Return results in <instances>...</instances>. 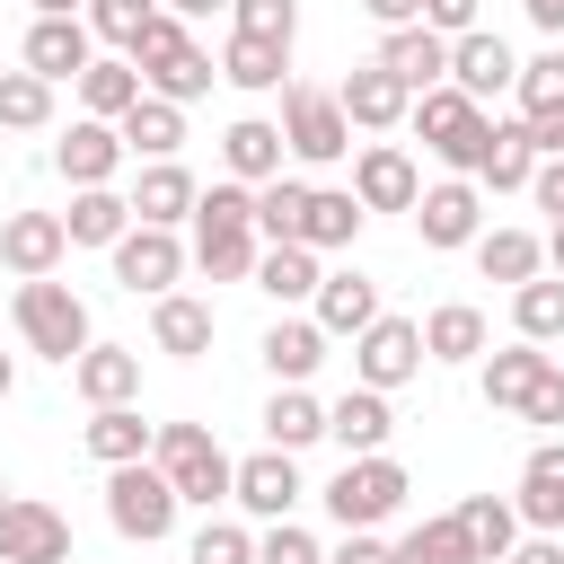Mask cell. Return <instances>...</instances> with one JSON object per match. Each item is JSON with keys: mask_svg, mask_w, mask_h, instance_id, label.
<instances>
[{"mask_svg": "<svg viewBox=\"0 0 564 564\" xmlns=\"http://www.w3.org/2000/svg\"><path fill=\"white\" fill-rule=\"evenodd\" d=\"M529 194H538V212H555V220H564V159H538Z\"/></svg>", "mask_w": 564, "mask_h": 564, "instance_id": "54", "label": "cell"}, {"mask_svg": "<svg viewBox=\"0 0 564 564\" xmlns=\"http://www.w3.org/2000/svg\"><path fill=\"white\" fill-rule=\"evenodd\" d=\"M511 79H520V53H511V44L494 35V26H467V35L449 44V88H458V97L494 106V97H502Z\"/></svg>", "mask_w": 564, "mask_h": 564, "instance_id": "16", "label": "cell"}, {"mask_svg": "<svg viewBox=\"0 0 564 564\" xmlns=\"http://www.w3.org/2000/svg\"><path fill=\"white\" fill-rule=\"evenodd\" d=\"M511 511L529 538H555L564 529V441H538L520 458V485H511Z\"/></svg>", "mask_w": 564, "mask_h": 564, "instance_id": "17", "label": "cell"}, {"mask_svg": "<svg viewBox=\"0 0 564 564\" xmlns=\"http://www.w3.org/2000/svg\"><path fill=\"white\" fill-rule=\"evenodd\" d=\"M150 432H159V423H141V405H97V414L79 423V441H88L97 467H132V458H150Z\"/></svg>", "mask_w": 564, "mask_h": 564, "instance_id": "34", "label": "cell"}, {"mask_svg": "<svg viewBox=\"0 0 564 564\" xmlns=\"http://www.w3.org/2000/svg\"><path fill=\"white\" fill-rule=\"evenodd\" d=\"M308 317H317V335L335 344V335H361L370 317H379V282L361 273V264H344V273H317V300H308Z\"/></svg>", "mask_w": 564, "mask_h": 564, "instance_id": "23", "label": "cell"}, {"mask_svg": "<svg viewBox=\"0 0 564 564\" xmlns=\"http://www.w3.org/2000/svg\"><path fill=\"white\" fill-rule=\"evenodd\" d=\"M0 564H70V520L35 494L0 502Z\"/></svg>", "mask_w": 564, "mask_h": 564, "instance_id": "13", "label": "cell"}, {"mask_svg": "<svg viewBox=\"0 0 564 564\" xmlns=\"http://www.w3.org/2000/svg\"><path fill=\"white\" fill-rule=\"evenodd\" d=\"M414 194H423V176H414V159L397 141H370L352 159V203L361 212H414Z\"/></svg>", "mask_w": 564, "mask_h": 564, "instance_id": "18", "label": "cell"}, {"mask_svg": "<svg viewBox=\"0 0 564 564\" xmlns=\"http://www.w3.org/2000/svg\"><path fill=\"white\" fill-rule=\"evenodd\" d=\"M194 194H203V185H194L176 159H150V167L132 176V194H123V203H132V220H141V229H176V220H194Z\"/></svg>", "mask_w": 564, "mask_h": 564, "instance_id": "26", "label": "cell"}, {"mask_svg": "<svg viewBox=\"0 0 564 564\" xmlns=\"http://www.w3.org/2000/svg\"><path fill=\"white\" fill-rule=\"evenodd\" d=\"M70 388L88 397V414H97V405H132V397H141V352H132V344H88V352L70 361Z\"/></svg>", "mask_w": 564, "mask_h": 564, "instance_id": "27", "label": "cell"}, {"mask_svg": "<svg viewBox=\"0 0 564 564\" xmlns=\"http://www.w3.org/2000/svg\"><path fill=\"white\" fill-rule=\"evenodd\" d=\"M308 441H326V405H317L308 388H273V405H264V449H308Z\"/></svg>", "mask_w": 564, "mask_h": 564, "instance_id": "42", "label": "cell"}, {"mask_svg": "<svg viewBox=\"0 0 564 564\" xmlns=\"http://www.w3.org/2000/svg\"><path fill=\"white\" fill-rule=\"evenodd\" d=\"M123 62H132V70H141V88H150V97H167V106H194V97H212V79H220V70H212V53H203V44L185 35V18H167V9L141 26V44H132Z\"/></svg>", "mask_w": 564, "mask_h": 564, "instance_id": "2", "label": "cell"}, {"mask_svg": "<svg viewBox=\"0 0 564 564\" xmlns=\"http://www.w3.org/2000/svg\"><path fill=\"white\" fill-rule=\"evenodd\" d=\"M414 238H423L432 256L476 247V238H485V185H476V176H441V185H423V194H414Z\"/></svg>", "mask_w": 564, "mask_h": 564, "instance_id": "9", "label": "cell"}, {"mask_svg": "<svg viewBox=\"0 0 564 564\" xmlns=\"http://www.w3.org/2000/svg\"><path fill=\"white\" fill-rule=\"evenodd\" d=\"M53 167L70 176V194H88V185H115V167H123V132L115 123H70L62 141H53Z\"/></svg>", "mask_w": 564, "mask_h": 564, "instance_id": "22", "label": "cell"}, {"mask_svg": "<svg viewBox=\"0 0 564 564\" xmlns=\"http://www.w3.org/2000/svg\"><path fill=\"white\" fill-rule=\"evenodd\" d=\"M62 256H70L62 212H9V220H0V264H9L18 282H44Z\"/></svg>", "mask_w": 564, "mask_h": 564, "instance_id": "19", "label": "cell"}, {"mask_svg": "<svg viewBox=\"0 0 564 564\" xmlns=\"http://www.w3.org/2000/svg\"><path fill=\"white\" fill-rule=\"evenodd\" d=\"M88 0H35V18H79Z\"/></svg>", "mask_w": 564, "mask_h": 564, "instance_id": "60", "label": "cell"}, {"mask_svg": "<svg viewBox=\"0 0 564 564\" xmlns=\"http://www.w3.org/2000/svg\"><path fill=\"white\" fill-rule=\"evenodd\" d=\"M546 370H555V361H546V344H520V335H511L502 352H485V379H476V388H485V405H494V414H520V405H529V388H538Z\"/></svg>", "mask_w": 564, "mask_h": 564, "instance_id": "30", "label": "cell"}, {"mask_svg": "<svg viewBox=\"0 0 564 564\" xmlns=\"http://www.w3.org/2000/svg\"><path fill=\"white\" fill-rule=\"evenodd\" d=\"M361 203H352V185H308V212H300V247L308 256H344L352 238H361Z\"/></svg>", "mask_w": 564, "mask_h": 564, "instance_id": "28", "label": "cell"}, {"mask_svg": "<svg viewBox=\"0 0 564 564\" xmlns=\"http://www.w3.org/2000/svg\"><path fill=\"white\" fill-rule=\"evenodd\" d=\"M176 485L150 467V458H132V467H106V520H115V538H132V546H159L167 529H176Z\"/></svg>", "mask_w": 564, "mask_h": 564, "instance_id": "6", "label": "cell"}, {"mask_svg": "<svg viewBox=\"0 0 564 564\" xmlns=\"http://www.w3.org/2000/svg\"><path fill=\"white\" fill-rule=\"evenodd\" d=\"M229 0H167V18H220Z\"/></svg>", "mask_w": 564, "mask_h": 564, "instance_id": "58", "label": "cell"}, {"mask_svg": "<svg viewBox=\"0 0 564 564\" xmlns=\"http://www.w3.org/2000/svg\"><path fill=\"white\" fill-rule=\"evenodd\" d=\"M79 18H88V35H106L115 53H132V44H141V26L159 18V0H88Z\"/></svg>", "mask_w": 564, "mask_h": 564, "instance_id": "47", "label": "cell"}, {"mask_svg": "<svg viewBox=\"0 0 564 564\" xmlns=\"http://www.w3.org/2000/svg\"><path fill=\"white\" fill-rule=\"evenodd\" d=\"M388 564H476V555H467V538H458V520L441 511V520H423V529H405V538L388 546Z\"/></svg>", "mask_w": 564, "mask_h": 564, "instance_id": "46", "label": "cell"}, {"mask_svg": "<svg viewBox=\"0 0 564 564\" xmlns=\"http://www.w3.org/2000/svg\"><path fill=\"white\" fill-rule=\"evenodd\" d=\"M300 494H308V485H300L291 449H256V458H238V467H229V502H238V511H256L264 529H273V520H291V511H300Z\"/></svg>", "mask_w": 564, "mask_h": 564, "instance_id": "15", "label": "cell"}, {"mask_svg": "<svg viewBox=\"0 0 564 564\" xmlns=\"http://www.w3.org/2000/svg\"><path fill=\"white\" fill-rule=\"evenodd\" d=\"M414 485H405V467L379 449V458H344L335 467V485H326V511H335V529H379V520H397V502H405Z\"/></svg>", "mask_w": 564, "mask_h": 564, "instance_id": "8", "label": "cell"}, {"mask_svg": "<svg viewBox=\"0 0 564 564\" xmlns=\"http://www.w3.org/2000/svg\"><path fill=\"white\" fill-rule=\"evenodd\" d=\"M326 564H388V538H379V529H344V546H335Z\"/></svg>", "mask_w": 564, "mask_h": 564, "instance_id": "53", "label": "cell"}, {"mask_svg": "<svg viewBox=\"0 0 564 564\" xmlns=\"http://www.w3.org/2000/svg\"><path fill=\"white\" fill-rule=\"evenodd\" d=\"M379 70H388L405 97H423V88L449 79V44H441L432 26H388V35H379Z\"/></svg>", "mask_w": 564, "mask_h": 564, "instance_id": "20", "label": "cell"}, {"mask_svg": "<svg viewBox=\"0 0 564 564\" xmlns=\"http://www.w3.org/2000/svg\"><path fill=\"white\" fill-rule=\"evenodd\" d=\"M18 335H26V352H44V361H79L97 335H88V300L70 291V282H18Z\"/></svg>", "mask_w": 564, "mask_h": 564, "instance_id": "5", "label": "cell"}, {"mask_svg": "<svg viewBox=\"0 0 564 564\" xmlns=\"http://www.w3.org/2000/svg\"><path fill=\"white\" fill-rule=\"evenodd\" d=\"M70 564H79V555H70Z\"/></svg>", "mask_w": 564, "mask_h": 564, "instance_id": "64", "label": "cell"}, {"mask_svg": "<svg viewBox=\"0 0 564 564\" xmlns=\"http://www.w3.org/2000/svg\"><path fill=\"white\" fill-rule=\"evenodd\" d=\"M511 326H520V344H555L564 335V282H520L511 291Z\"/></svg>", "mask_w": 564, "mask_h": 564, "instance_id": "44", "label": "cell"}, {"mask_svg": "<svg viewBox=\"0 0 564 564\" xmlns=\"http://www.w3.org/2000/svg\"><path fill=\"white\" fill-rule=\"evenodd\" d=\"M414 370H423V326L379 308V317L352 335V388H379V397H388V388H405Z\"/></svg>", "mask_w": 564, "mask_h": 564, "instance_id": "10", "label": "cell"}, {"mask_svg": "<svg viewBox=\"0 0 564 564\" xmlns=\"http://www.w3.org/2000/svg\"><path fill=\"white\" fill-rule=\"evenodd\" d=\"M300 212H308V185H300V176L256 185V238H264V247H300Z\"/></svg>", "mask_w": 564, "mask_h": 564, "instance_id": "43", "label": "cell"}, {"mask_svg": "<svg viewBox=\"0 0 564 564\" xmlns=\"http://www.w3.org/2000/svg\"><path fill=\"white\" fill-rule=\"evenodd\" d=\"M511 97H520V132H529V150H538V159H564V44H546L538 62H520Z\"/></svg>", "mask_w": 564, "mask_h": 564, "instance_id": "11", "label": "cell"}, {"mask_svg": "<svg viewBox=\"0 0 564 564\" xmlns=\"http://www.w3.org/2000/svg\"><path fill=\"white\" fill-rule=\"evenodd\" d=\"M335 106H344V123L352 132H397L405 115H414V97L379 70V62H361V70H344V88H335Z\"/></svg>", "mask_w": 564, "mask_h": 564, "instance_id": "21", "label": "cell"}, {"mask_svg": "<svg viewBox=\"0 0 564 564\" xmlns=\"http://www.w3.org/2000/svg\"><path fill=\"white\" fill-rule=\"evenodd\" d=\"M229 88H247V97H264V88H291L282 70H291V44H273V35H238L229 26V44H220V62H212Z\"/></svg>", "mask_w": 564, "mask_h": 564, "instance_id": "31", "label": "cell"}, {"mask_svg": "<svg viewBox=\"0 0 564 564\" xmlns=\"http://www.w3.org/2000/svg\"><path fill=\"white\" fill-rule=\"evenodd\" d=\"M115 132H123V159H176V150H185V106H167V97L141 88V106H132Z\"/></svg>", "mask_w": 564, "mask_h": 564, "instance_id": "35", "label": "cell"}, {"mask_svg": "<svg viewBox=\"0 0 564 564\" xmlns=\"http://www.w3.org/2000/svg\"><path fill=\"white\" fill-rule=\"evenodd\" d=\"M529 176H538V150H529V132H520V115H511V123H494V132H485L476 185H494V194H529Z\"/></svg>", "mask_w": 564, "mask_h": 564, "instance_id": "38", "label": "cell"}, {"mask_svg": "<svg viewBox=\"0 0 564 564\" xmlns=\"http://www.w3.org/2000/svg\"><path fill=\"white\" fill-rule=\"evenodd\" d=\"M405 123L423 132V150H432L449 176H476V159H485V132H494V115H485L476 97H458L449 79H441V88H423Z\"/></svg>", "mask_w": 564, "mask_h": 564, "instance_id": "4", "label": "cell"}, {"mask_svg": "<svg viewBox=\"0 0 564 564\" xmlns=\"http://www.w3.org/2000/svg\"><path fill=\"white\" fill-rule=\"evenodd\" d=\"M256 352H264V370H273V388H308V370L326 361V335H317V317H273Z\"/></svg>", "mask_w": 564, "mask_h": 564, "instance_id": "32", "label": "cell"}, {"mask_svg": "<svg viewBox=\"0 0 564 564\" xmlns=\"http://www.w3.org/2000/svg\"><path fill=\"white\" fill-rule=\"evenodd\" d=\"M229 26H238V35L291 44V35H300V0H229Z\"/></svg>", "mask_w": 564, "mask_h": 564, "instance_id": "49", "label": "cell"}, {"mask_svg": "<svg viewBox=\"0 0 564 564\" xmlns=\"http://www.w3.org/2000/svg\"><path fill=\"white\" fill-rule=\"evenodd\" d=\"M132 229V203L115 194V185H88V194H70V212H62V238L70 247H115Z\"/></svg>", "mask_w": 564, "mask_h": 564, "instance_id": "39", "label": "cell"}, {"mask_svg": "<svg viewBox=\"0 0 564 564\" xmlns=\"http://www.w3.org/2000/svg\"><path fill=\"white\" fill-rule=\"evenodd\" d=\"M256 256H264V238H256V185H238V176L203 185L194 194V264L212 282H247Z\"/></svg>", "mask_w": 564, "mask_h": 564, "instance_id": "1", "label": "cell"}, {"mask_svg": "<svg viewBox=\"0 0 564 564\" xmlns=\"http://www.w3.org/2000/svg\"><path fill=\"white\" fill-rule=\"evenodd\" d=\"M449 520H458V538H467L476 564H502V555L520 546V511H511V494H467Z\"/></svg>", "mask_w": 564, "mask_h": 564, "instance_id": "33", "label": "cell"}, {"mask_svg": "<svg viewBox=\"0 0 564 564\" xmlns=\"http://www.w3.org/2000/svg\"><path fill=\"white\" fill-rule=\"evenodd\" d=\"M212 300H194V291H167L159 308H150V344L167 352V361H203L212 352Z\"/></svg>", "mask_w": 564, "mask_h": 564, "instance_id": "29", "label": "cell"}, {"mask_svg": "<svg viewBox=\"0 0 564 564\" xmlns=\"http://www.w3.org/2000/svg\"><path fill=\"white\" fill-rule=\"evenodd\" d=\"M388 432H397V414H388V397H379V388H344V397L326 405V441H335L344 458H379V449H388Z\"/></svg>", "mask_w": 564, "mask_h": 564, "instance_id": "24", "label": "cell"}, {"mask_svg": "<svg viewBox=\"0 0 564 564\" xmlns=\"http://www.w3.org/2000/svg\"><path fill=\"white\" fill-rule=\"evenodd\" d=\"M317 273H326V264H317L308 247H264L247 282H256V291H264L273 308H300V300H317Z\"/></svg>", "mask_w": 564, "mask_h": 564, "instance_id": "40", "label": "cell"}, {"mask_svg": "<svg viewBox=\"0 0 564 564\" xmlns=\"http://www.w3.org/2000/svg\"><path fill=\"white\" fill-rule=\"evenodd\" d=\"M282 150H291L300 167H335V159L352 150V123H344L335 88H308V79L282 88Z\"/></svg>", "mask_w": 564, "mask_h": 564, "instance_id": "7", "label": "cell"}, {"mask_svg": "<svg viewBox=\"0 0 564 564\" xmlns=\"http://www.w3.org/2000/svg\"><path fill=\"white\" fill-rule=\"evenodd\" d=\"M9 388H18V361H9V352H0V397H9Z\"/></svg>", "mask_w": 564, "mask_h": 564, "instance_id": "61", "label": "cell"}, {"mask_svg": "<svg viewBox=\"0 0 564 564\" xmlns=\"http://www.w3.org/2000/svg\"><path fill=\"white\" fill-rule=\"evenodd\" d=\"M555 538H564V529H555Z\"/></svg>", "mask_w": 564, "mask_h": 564, "instance_id": "63", "label": "cell"}, {"mask_svg": "<svg viewBox=\"0 0 564 564\" xmlns=\"http://www.w3.org/2000/svg\"><path fill=\"white\" fill-rule=\"evenodd\" d=\"M79 106H88V123H123V115L141 106V70H132L123 53L88 62V70H79Z\"/></svg>", "mask_w": 564, "mask_h": 564, "instance_id": "37", "label": "cell"}, {"mask_svg": "<svg viewBox=\"0 0 564 564\" xmlns=\"http://www.w3.org/2000/svg\"><path fill=\"white\" fill-rule=\"evenodd\" d=\"M476 9H485V0H423V18H414V26H432V35H441V44H458V35H467V26H485V18H476Z\"/></svg>", "mask_w": 564, "mask_h": 564, "instance_id": "51", "label": "cell"}, {"mask_svg": "<svg viewBox=\"0 0 564 564\" xmlns=\"http://www.w3.org/2000/svg\"><path fill=\"white\" fill-rule=\"evenodd\" d=\"M538 247H546V264H555V282H564V220H555V229H546Z\"/></svg>", "mask_w": 564, "mask_h": 564, "instance_id": "59", "label": "cell"}, {"mask_svg": "<svg viewBox=\"0 0 564 564\" xmlns=\"http://www.w3.org/2000/svg\"><path fill=\"white\" fill-rule=\"evenodd\" d=\"M256 564H326V546H317L300 520H273V529L256 538Z\"/></svg>", "mask_w": 564, "mask_h": 564, "instance_id": "50", "label": "cell"}, {"mask_svg": "<svg viewBox=\"0 0 564 564\" xmlns=\"http://www.w3.org/2000/svg\"><path fill=\"white\" fill-rule=\"evenodd\" d=\"M106 256H115V282H123L132 300H141V291H150V300H167V291H176V273L194 264L176 229H141V220H132V229H123Z\"/></svg>", "mask_w": 564, "mask_h": 564, "instance_id": "12", "label": "cell"}, {"mask_svg": "<svg viewBox=\"0 0 564 564\" xmlns=\"http://www.w3.org/2000/svg\"><path fill=\"white\" fill-rule=\"evenodd\" d=\"M53 123V88L35 70H0V132H44Z\"/></svg>", "mask_w": 564, "mask_h": 564, "instance_id": "45", "label": "cell"}, {"mask_svg": "<svg viewBox=\"0 0 564 564\" xmlns=\"http://www.w3.org/2000/svg\"><path fill=\"white\" fill-rule=\"evenodd\" d=\"M282 159H291V150H282V123H273V115H238V123L220 132V167H229L238 185H273Z\"/></svg>", "mask_w": 564, "mask_h": 564, "instance_id": "25", "label": "cell"}, {"mask_svg": "<svg viewBox=\"0 0 564 564\" xmlns=\"http://www.w3.org/2000/svg\"><path fill=\"white\" fill-rule=\"evenodd\" d=\"M520 9H529V26H538V35H555V44H564V0H520Z\"/></svg>", "mask_w": 564, "mask_h": 564, "instance_id": "57", "label": "cell"}, {"mask_svg": "<svg viewBox=\"0 0 564 564\" xmlns=\"http://www.w3.org/2000/svg\"><path fill=\"white\" fill-rule=\"evenodd\" d=\"M97 62V35H88V18H35L26 26V44H18V70H35L44 88H79V70Z\"/></svg>", "mask_w": 564, "mask_h": 564, "instance_id": "14", "label": "cell"}, {"mask_svg": "<svg viewBox=\"0 0 564 564\" xmlns=\"http://www.w3.org/2000/svg\"><path fill=\"white\" fill-rule=\"evenodd\" d=\"M185 564H256V538L238 520H203L194 546H185Z\"/></svg>", "mask_w": 564, "mask_h": 564, "instance_id": "48", "label": "cell"}, {"mask_svg": "<svg viewBox=\"0 0 564 564\" xmlns=\"http://www.w3.org/2000/svg\"><path fill=\"white\" fill-rule=\"evenodd\" d=\"M361 9H370L379 26H414V18H423V0H361Z\"/></svg>", "mask_w": 564, "mask_h": 564, "instance_id": "56", "label": "cell"}, {"mask_svg": "<svg viewBox=\"0 0 564 564\" xmlns=\"http://www.w3.org/2000/svg\"><path fill=\"white\" fill-rule=\"evenodd\" d=\"M0 502H9V485H0Z\"/></svg>", "mask_w": 564, "mask_h": 564, "instance_id": "62", "label": "cell"}, {"mask_svg": "<svg viewBox=\"0 0 564 564\" xmlns=\"http://www.w3.org/2000/svg\"><path fill=\"white\" fill-rule=\"evenodd\" d=\"M520 423H538V432H564V370H546V379L529 388V405H520Z\"/></svg>", "mask_w": 564, "mask_h": 564, "instance_id": "52", "label": "cell"}, {"mask_svg": "<svg viewBox=\"0 0 564 564\" xmlns=\"http://www.w3.org/2000/svg\"><path fill=\"white\" fill-rule=\"evenodd\" d=\"M150 467L176 485L185 511H212V502H229V467H238V458H229L203 423H159V432H150Z\"/></svg>", "mask_w": 564, "mask_h": 564, "instance_id": "3", "label": "cell"}, {"mask_svg": "<svg viewBox=\"0 0 564 564\" xmlns=\"http://www.w3.org/2000/svg\"><path fill=\"white\" fill-rule=\"evenodd\" d=\"M423 361H485V308L476 300H441L423 317Z\"/></svg>", "mask_w": 564, "mask_h": 564, "instance_id": "36", "label": "cell"}, {"mask_svg": "<svg viewBox=\"0 0 564 564\" xmlns=\"http://www.w3.org/2000/svg\"><path fill=\"white\" fill-rule=\"evenodd\" d=\"M502 564H564V538H520Z\"/></svg>", "mask_w": 564, "mask_h": 564, "instance_id": "55", "label": "cell"}, {"mask_svg": "<svg viewBox=\"0 0 564 564\" xmlns=\"http://www.w3.org/2000/svg\"><path fill=\"white\" fill-rule=\"evenodd\" d=\"M538 264H546V247H538L529 229H485V238H476V273H485V282H511V291H520V282H538Z\"/></svg>", "mask_w": 564, "mask_h": 564, "instance_id": "41", "label": "cell"}]
</instances>
